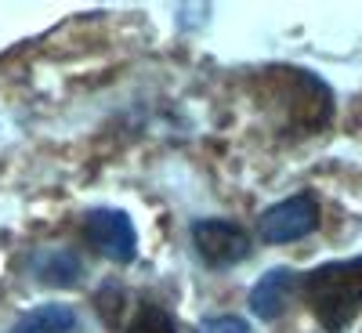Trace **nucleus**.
I'll list each match as a JSON object with an SVG mask.
<instances>
[{"label": "nucleus", "mask_w": 362, "mask_h": 333, "mask_svg": "<svg viewBox=\"0 0 362 333\" xmlns=\"http://www.w3.org/2000/svg\"><path fill=\"white\" fill-rule=\"evenodd\" d=\"M300 293L326 333H344L362 315V254L312 268L300 279Z\"/></svg>", "instance_id": "1"}, {"label": "nucleus", "mask_w": 362, "mask_h": 333, "mask_svg": "<svg viewBox=\"0 0 362 333\" xmlns=\"http://www.w3.org/2000/svg\"><path fill=\"white\" fill-rule=\"evenodd\" d=\"M319 221H322L319 199L312 192H297V196L272 203L257 218V239L268 247H286V243H297V239L312 235L319 228Z\"/></svg>", "instance_id": "2"}, {"label": "nucleus", "mask_w": 362, "mask_h": 333, "mask_svg": "<svg viewBox=\"0 0 362 333\" xmlns=\"http://www.w3.org/2000/svg\"><path fill=\"white\" fill-rule=\"evenodd\" d=\"M192 247L206 268H235L254 254V239L243 225L225 218H199L192 221Z\"/></svg>", "instance_id": "3"}, {"label": "nucleus", "mask_w": 362, "mask_h": 333, "mask_svg": "<svg viewBox=\"0 0 362 333\" xmlns=\"http://www.w3.org/2000/svg\"><path fill=\"white\" fill-rule=\"evenodd\" d=\"M83 239L112 264H131L138 257V232L127 210L119 206H95L83 214L80 225Z\"/></svg>", "instance_id": "4"}, {"label": "nucleus", "mask_w": 362, "mask_h": 333, "mask_svg": "<svg viewBox=\"0 0 362 333\" xmlns=\"http://www.w3.org/2000/svg\"><path fill=\"white\" fill-rule=\"evenodd\" d=\"M300 279H305V276H300L297 268H290V264L268 268L264 276L254 283L250 297H247V305H250L254 319H261V322L283 319L286 308H290V300H293V293L300 290Z\"/></svg>", "instance_id": "5"}, {"label": "nucleus", "mask_w": 362, "mask_h": 333, "mask_svg": "<svg viewBox=\"0 0 362 333\" xmlns=\"http://www.w3.org/2000/svg\"><path fill=\"white\" fill-rule=\"evenodd\" d=\"M29 271H33V279L51 286V290H73L83 283V261L73 247H40L33 250V257H29Z\"/></svg>", "instance_id": "6"}, {"label": "nucleus", "mask_w": 362, "mask_h": 333, "mask_svg": "<svg viewBox=\"0 0 362 333\" xmlns=\"http://www.w3.org/2000/svg\"><path fill=\"white\" fill-rule=\"evenodd\" d=\"M80 315L69 305H40L29 308L8 333H76Z\"/></svg>", "instance_id": "7"}, {"label": "nucleus", "mask_w": 362, "mask_h": 333, "mask_svg": "<svg viewBox=\"0 0 362 333\" xmlns=\"http://www.w3.org/2000/svg\"><path fill=\"white\" fill-rule=\"evenodd\" d=\"M127 333H181V326L163 305L141 300V305L134 308V315H131V322H127Z\"/></svg>", "instance_id": "8"}, {"label": "nucleus", "mask_w": 362, "mask_h": 333, "mask_svg": "<svg viewBox=\"0 0 362 333\" xmlns=\"http://www.w3.org/2000/svg\"><path fill=\"white\" fill-rule=\"evenodd\" d=\"M95 308H98V315L109 326H119V322L127 319V312H131V297H127V290L119 286V283H105L95 293Z\"/></svg>", "instance_id": "9"}, {"label": "nucleus", "mask_w": 362, "mask_h": 333, "mask_svg": "<svg viewBox=\"0 0 362 333\" xmlns=\"http://www.w3.org/2000/svg\"><path fill=\"white\" fill-rule=\"evenodd\" d=\"M196 333H250V322L239 315H210L196 326Z\"/></svg>", "instance_id": "10"}]
</instances>
